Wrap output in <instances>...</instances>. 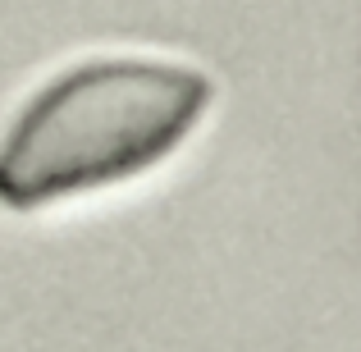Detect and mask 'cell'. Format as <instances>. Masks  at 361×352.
Segmentation results:
<instances>
[{
  "label": "cell",
  "mask_w": 361,
  "mask_h": 352,
  "mask_svg": "<svg viewBox=\"0 0 361 352\" xmlns=\"http://www.w3.org/2000/svg\"><path fill=\"white\" fill-rule=\"evenodd\" d=\"M211 106V78L165 55H92L51 78L0 142V202L46 206L165 160Z\"/></svg>",
  "instance_id": "obj_1"
}]
</instances>
